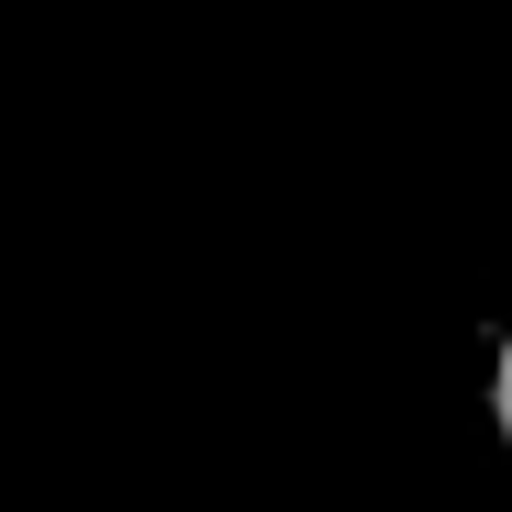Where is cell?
Returning a JSON list of instances; mask_svg holds the SVG:
<instances>
[{
  "mask_svg": "<svg viewBox=\"0 0 512 512\" xmlns=\"http://www.w3.org/2000/svg\"><path fill=\"white\" fill-rule=\"evenodd\" d=\"M490 423H501V446H512V323H501V357H490Z\"/></svg>",
  "mask_w": 512,
  "mask_h": 512,
  "instance_id": "1",
  "label": "cell"
}]
</instances>
